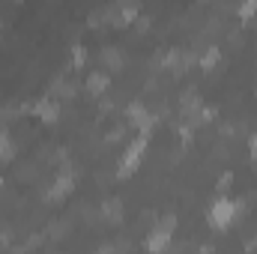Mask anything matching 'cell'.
<instances>
[{
	"instance_id": "6da1fadb",
	"label": "cell",
	"mask_w": 257,
	"mask_h": 254,
	"mask_svg": "<svg viewBox=\"0 0 257 254\" xmlns=\"http://www.w3.org/2000/svg\"><path fill=\"white\" fill-rule=\"evenodd\" d=\"M233 212H236V206H233V203L218 200V203L212 206V215H209V218H212V224H215V227H227V224L233 221Z\"/></svg>"
}]
</instances>
